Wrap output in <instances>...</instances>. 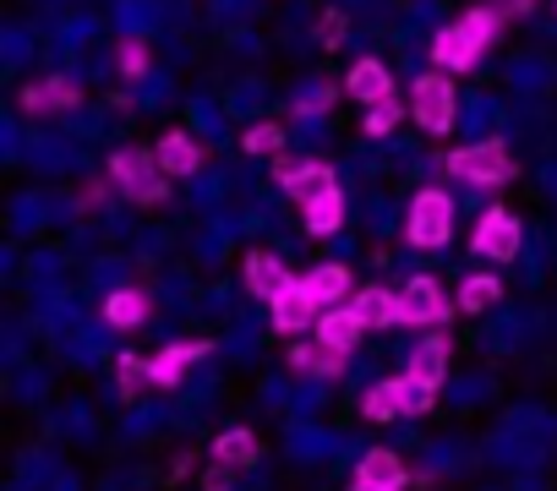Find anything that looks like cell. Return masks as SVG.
Segmentation results:
<instances>
[{
	"label": "cell",
	"mask_w": 557,
	"mask_h": 491,
	"mask_svg": "<svg viewBox=\"0 0 557 491\" xmlns=\"http://www.w3.org/2000/svg\"><path fill=\"white\" fill-rule=\"evenodd\" d=\"M240 148L251 153V159H278L285 153V126H273V121H262V126H246V137H240Z\"/></svg>",
	"instance_id": "cell-31"
},
{
	"label": "cell",
	"mask_w": 557,
	"mask_h": 491,
	"mask_svg": "<svg viewBox=\"0 0 557 491\" xmlns=\"http://www.w3.org/2000/svg\"><path fill=\"white\" fill-rule=\"evenodd\" d=\"M268 317H273V333H307V328H318V317H323V301L296 279L278 301H268Z\"/></svg>",
	"instance_id": "cell-8"
},
{
	"label": "cell",
	"mask_w": 557,
	"mask_h": 491,
	"mask_svg": "<svg viewBox=\"0 0 557 491\" xmlns=\"http://www.w3.org/2000/svg\"><path fill=\"white\" fill-rule=\"evenodd\" d=\"M497 7H503L508 17H530V12H535V0H497Z\"/></svg>",
	"instance_id": "cell-34"
},
{
	"label": "cell",
	"mask_w": 557,
	"mask_h": 491,
	"mask_svg": "<svg viewBox=\"0 0 557 491\" xmlns=\"http://www.w3.org/2000/svg\"><path fill=\"white\" fill-rule=\"evenodd\" d=\"M273 180L285 186L290 197H312V191L334 186V164H323V159H285V153H278L273 159Z\"/></svg>",
	"instance_id": "cell-10"
},
{
	"label": "cell",
	"mask_w": 557,
	"mask_h": 491,
	"mask_svg": "<svg viewBox=\"0 0 557 491\" xmlns=\"http://www.w3.org/2000/svg\"><path fill=\"white\" fill-rule=\"evenodd\" d=\"M323 344H334V350H345V355H356V344H361V333H367V323H361V312L350 306V301H339V306H323V317H318V328H312Z\"/></svg>",
	"instance_id": "cell-16"
},
{
	"label": "cell",
	"mask_w": 557,
	"mask_h": 491,
	"mask_svg": "<svg viewBox=\"0 0 557 491\" xmlns=\"http://www.w3.org/2000/svg\"><path fill=\"white\" fill-rule=\"evenodd\" d=\"M399 382V410L405 415H426L432 404H437V382H421L416 372H405V377H394Z\"/></svg>",
	"instance_id": "cell-30"
},
{
	"label": "cell",
	"mask_w": 557,
	"mask_h": 491,
	"mask_svg": "<svg viewBox=\"0 0 557 491\" xmlns=\"http://www.w3.org/2000/svg\"><path fill=\"white\" fill-rule=\"evenodd\" d=\"M350 306L361 312L367 328H394V323H399V295L383 290V285H361V290L350 295Z\"/></svg>",
	"instance_id": "cell-21"
},
{
	"label": "cell",
	"mask_w": 557,
	"mask_h": 491,
	"mask_svg": "<svg viewBox=\"0 0 557 491\" xmlns=\"http://www.w3.org/2000/svg\"><path fill=\"white\" fill-rule=\"evenodd\" d=\"M115 382H121V393H126V399H137V393H148V388H153V372H148V361H143V355H132V350H126V355H115Z\"/></svg>",
	"instance_id": "cell-29"
},
{
	"label": "cell",
	"mask_w": 557,
	"mask_h": 491,
	"mask_svg": "<svg viewBox=\"0 0 557 491\" xmlns=\"http://www.w3.org/2000/svg\"><path fill=\"white\" fill-rule=\"evenodd\" d=\"M318 39L334 50V45L345 39V12H323V17H318Z\"/></svg>",
	"instance_id": "cell-33"
},
{
	"label": "cell",
	"mask_w": 557,
	"mask_h": 491,
	"mask_svg": "<svg viewBox=\"0 0 557 491\" xmlns=\"http://www.w3.org/2000/svg\"><path fill=\"white\" fill-rule=\"evenodd\" d=\"M448 77L454 72H426V77L410 83V121L432 137H448L454 121H459V93H454Z\"/></svg>",
	"instance_id": "cell-4"
},
{
	"label": "cell",
	"mask_w": 557,
	"mask_h": 491,
	"mask_svg": "<svg viewBox=\"0 0 557 491\" xmlns=\"http://www.w3.org/2000/svg\"><path fill=\"white\" fill-rule=\"evenodd\" d=\"M77 104H83V88L72 77H39V83L23 88V110L28 115H66Z\"/></svg>",
	"instance_id": "cell-12"
},
{
	"label": "cell",
	"mask_w": 557,
	"mask_h": 491,
	"mask_svg": "<svg viewBox=\"0 0 557 491\" xmlns=\"http://www.w3.org/2000/svg\"><path fill=\"white\" fill-rule=\"evenodd\" d=\"M481 55H486V50H481V39H475L459 17H454V23H443V28L432 34V66H437V72H470Z\"/></svg>",
	"instance_id": "cell-7"
},
{
	"label": "cell",
	"mask_w": 557,
	"mask_h": 491,
	"mask_svg": "<svg viewBox=\"0 0 557 491\" xmlns=\"http://www.w3.org/2000/svg\"><path fill=\"white\" fill-rule=\"evenodd\" d=\"M153 153H159V169L170 175V180H186V175H197L202 169V148H197V137L191 131H164L159 142H153Z\"/></svg>",
	"instance_id": "cell-15"
},
{
	"label": "cell",
	"mask_w": 557,
	"mask_h": 491,
	"mask_svg": "<svg viewBox=\"0 0 557 491\" xmlns=\"http://www.w3.org/2000/svg\"><path fill=\"white\" fill-rule=\"evenodd\" d=\"M345 93H350L356 104H377V99L394 93V72H388L377 55H361V61L350 66V77H345Z\"/></svg>",
	"instance_id": "cell-17"
},
{
	"label": "cell",
	"mask_w": 557,
	"mask_h": 491,
	"mask_svg": "<svg viewBox=\"0 0 557 491\" xmlns=\"http://www.w3.org/2000/svg\"><path fill=\"white\" fill-rule=\"evenodd\" d=\"M99 317H104L110 328L132 333V328H143V323L153 317V301H148V290H110L104 306H99Z\"/></svg>",
	"instance_id": "cell-18"
},
{
	"label": "cell",
	"mask_w": 557,
	"mask_h": 491,
	"mask_svg": "<svg viewBox=\"0 0 557 491\" xmlns=\"http://www.w3.org/2000/svg\"><path fill=\"white\" fill-rule=\"evenodd\" d=\"M257 458H262L257 431L230 426V431H219V437H213V464H219V469H257Z\"/></svg>",
	"instance_id": "cell-19"
},
{
	"label": "cell",
	"mask_w": 557,
	"mask_h": 491,
	"mask_svg": "<svg viewBox=\"0 0 557 491\" xmlns=\"http://www.w3.org/2000/svg\"><path fill=\"white\" fill-rule=\"evenodd\" d=\"M361 415H367V420H377V426H383V420H394V415H405V410H399V382H394V377H388V382H372V388H367V399H361Z\"/></svg>",
	"instance_id": "cell-28"
},
{
	"label": "cell",
	"mask_w": 557,
	"mask_h": 491,
	"mask_svg": "<svg viewBox=\"0 0 557 491\" xmlns=\"http://www.w3.org/2000/svg\"><path fill=\"white\" fill-rule=\"evenodd\" d=\"M459 312H470V317H481V312H492L497 301H503V285H497V274H470L465 285H459Z\"/></svg>",
	"instance_id": "cell-24"
},
{
	"label": "cell",
	"mask_w": 557,
	"mask_h": 491,
	"mask_svg": "<svg viewBox=\"0 0 557 491\" xmlns=\"http://www.w3.org/2000/svg\"><path fill=\"white\" fill-rule=\"evenodd\" d=\"M405 240L416 252H443L454 240V197L437 186H421L410 197V213H405Z\"/></svg>",
	"instance_id": "cell-3"
},
{
	"label": "cell",
	"mask_w": 557,
	"mask_h": 491,
	"mask_svg": "<svg viewBox=\"0 0 557 491\" xmlns=\"http://www.w3.org/2000/svg\"><path fill=\"white\" fill-rule=\"evenodd\" d=\"M148 66H153V50H148V39L126 34V39L115 45V72H121L126 83H143V77H148Z\"/></svg>",
	"instance_id": "cell-26"
},
{
	"label": "cell",
	"mask_w": 557,
	"mask_h": 491,
	"mask_svg": "<svg viewBox=\"0 0 557 491\" xmlns=\"http://www.w3.org/2000/svg\"><path fill=\"white\" fill-rule=\"evenodd\" d=\"M405 115H410V104H405L399 93H388V99L367 104V115H361V131H367V137H394Z\"/></svg>",
	"instance_id": "cell-25"
},
{
	"label": "cell",
	"mask_w": 557,
	"mask_h": 491,
	"mask_svg": "<svg viewBox=\"0 0 557 491\" xmlns=\"http://www.w3.org/2000/svg\"><path fill=\"white\" fill-rule=\"evenodd\" d=\"M356 486H372V491H405L410 486V469L394 448H367L361 464H356Z\"/></svg>",
	"instance_id": "cell-13"
},
{
	"label": "cell",
	"mask_w": 557,
	"mask_h": 491,
	"mask_svg": "<svg viewBox=\"0 0 557 491\" xmlns=\"http://www.w3.org/2000/svg\"><path fill=\"white\" fill-rule=\"evenodd\" d=\"M503 17H508V12L497 7V0H492V7H470V12H459V23H465V28L481 39V50H492V45H497V34H503Z\"/></svg>",
	"instance_id": "cell-27"
},
{
	"label": "cell",
	"mask_w": 557,
	"mask_h": 491,
	"mask_svg": "<svg viewBox=\"0 0 557 491\" xmlns=\"http://www.w3.org/2000/svg\"><path fill=\"white\" fill-rule=\"evenodd\" d=\"M323 306H339V301H350V268L345 263H318V268H307V279H301Z\"/></svg>",
	"instance_id": "cell-23"
},
{
	"label": "cell",
	"mask_w": 557,
	"mask_h": 491,
	"mask_svg": "<svg viewBox=\"0 0 557 491\" xmlns=\"http://www.w3.org/2000/svg\"><path fill=\"white\" fill-rule=\"evenodd\" d=\"M104 175H110V186H115L121 197H132L137 207H159V202L170 197V175L159 169V153H153V148H115L110 164H104Z\"/></svg>",
	"instance_id": "cell-1"
},
{
	"label": "cell",
	"mask_w": 557,
	"mask_h": 491,
	"mask_svg": "<svg viewBox=\"0 0 557 491\" xmlns=\"http://www.w3.org/2000/svg\"><path fill=\"white\" fill-rule=\"evenodd\" d=\"M301 224H307V235H318V240L345 229V191H339V180L323 186V191H312V197H301Z\"/></svg>",
	"instance_id": "cell-14"
},
{
	"label": "cell",
	"mask_w": 557,
	"mask_h": 491,
	"mask_svg": "<svg viewBox=\"0 0 557 491\" xmlns=\"http://www.w3.org/2000/svg\"><path fill=\"white\" fill-rule=\"evenodd\" d=\"M454 312H459V301H454L432 274H416V279L399 290V328H443Z\"/></svg>",
	"instance_id": "cell-5"
},
{
	"label": "cell",
	"mask_w": 557,
	"mask_h": 491,
	"mask_svg": "<svg viewBox=\"0 0 557 491\" xmlns=\"http://www.w3.org/2000/svg\"><path fill=\"white\" fill-rule=\"evenodd\" d=\"M356 491H372V486H356Z\"/></svg>",
	"instance_id": "cell-35"
},
{
	"label": "cell",
	"mask_w": 557,
	"mask_h": 491,
	"mask_svg": "<svg viewBox=\"0 0 557 491\" xmlns=\"http://www.w3.org/2000/svg\"><path fill=\"white\" fill-rule=\"evenodd\" d=\"M345 350H334V344H323L318 333H312V344H290V366L296 372H312V377H339L345 372Z\"/></svg>",
	"instance_id": "cell-22"
},
{
	"label": "cell",
	"mask_w": 557,
	"mask_h": 491,
	"mask_svg": "<svg viewBox=\"0 0 557 491\" xmlns=\"http://www.w3.org/2000/svg\"><path fill=\"white\" fill-rule=\"evenodd\" d=\"M208 339H181V344H164L159 355H148V372H153V388H181L186 382V372L197 366V361H208Z\"/></svg>",
	"instance_id": "cell-9"
},
{
	"label": "cell",
	"mask_w": 557,
	"mask_h": 491,
	"mask_svg": "<svg viewBox=\"0 0 557 491\" xmlns=\"http://www.w3.org/2000/svg\"><path fill=\"white\" fill-rule=\"evenodd\" d=\"M443 169H448L459 186L497 191V186H508V180H513V153H508V142L486 137V142H465V148H454V153L443 159Z\"/></svg>",
	"instance_id": "cell-2"
},
{
	"label": "cell",
	"mask_w": 557,
	"mask_h": 491,
	"mask_svg": "<svg viewBox=\"0 0 557 491\" xmlns=\"http://www.w3.org/2000/svg\"><path fill=\"white\" fill-rule=\"evenodd\" d=\"M334 99H339V88H334V83H323V88L301 93V99H296V121H312V115H323Z\"/></svg>",
	"instance_id": "cell-32"
},
{
	"label": "cell",
	"mask_w": 557,
	"mask_h": 491,
	"mask_svg": "<svg viewBox=\"0 0 557 491\" xmlns=\"http://www.w3.org/2000/svg\"><path fill=\"white\" fill-rule=\"evenodd\" d=\"M448 350H454V344H448V333L437 328L432 339L410 344V366H405V372H416L421 382H437V388H443V377H448Z\"/></svg>",
	"instance_id": "cell-20"
},
{
	"label": "cell",
	"mask_w": 557,
	"mask_h": 491,
	"mask_svg": "<svg viewBox=\"0 0 557 491\" xmlns=\"http://www.w3.org/2000/svg\"><path fill=\"white\" fill-rule=\"evenodd\" d=\"M240 279H246V290H251L257 301H278V295L296 285V274L278 263L273 252H251V257L240 263Z\"/></svg>",
	"instance_id": "cell-11"
},
{
	"label": "cell",
	"mask_w": 557,
	"mask_h": 491,
	"mask_svg": "<svg viewBox=\"0 0 557 491\" xmlns=\"http://www.w3.org/2000/svg\"><path fill=\"white\" fill-rule=\"evenodd\" d=\"M470 246H475V257H486V263H513V257H519V246H524V224H519V213H513V207H486V213L475 218Z\"/></svg>",
	"instance_id": "cell-6"
}]
</instances>
